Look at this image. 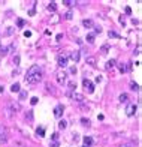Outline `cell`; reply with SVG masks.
I'll return each mask as SVG.
<instances>
[{"mask_svg": "<svg viewBox=\"0 0 142 147\" xmlns=\"http://www.w3.org/2000/svg\"><path fill=\"white\" fill-rule=\"evenodd\" d=\"M42 80V71L39 66H33L29 68V71H27V75H25V81H27V84H37L39 81Z\"/></svg>", "mask_w": 142, "mask_h": 147, "instance_id": "1", "label": "cell"}, {"mask_svg": "<svg viewBox=\"0 0 142 147\" xmlns=\"http://www.w3.org/2000/svg\"><path fill=\"white\" fill-rule=\"evenodd\" d=\"M6 140H8V138H6V134H5V132H2V131H0V144H3V143H6Z\"/></svg>", "mask_w": 142, "mask_h": 147, "instance_id": "18", "label": "cell"}, {"mask_svg": "<svg viewBox=\"0 0 142 147\" xmlns=\"http://www.w3.org/2000/svg\"><path fill=\"white\" fill-rule=\"evenodd\" d=\"M108 51H109V45H103V47L100 48L102 54H108Z\"/></svg>", "mask_w": 142, "mask_h": 147, "instance_id": "23", "label": "cell"}, {"mask_svg": "<svg viewBox=\"0 0 142 147\" xmlns=\"http://www.w3.org/2000/svg\"><path fill=\"white\" fill-rule=\"evenodd\" d=\"M59 128H60V129H66V128H67V123H66L64 120H60V123H59Z\"/></svg>", "mask_w": 142, "mask_h": 147, "instance_id": "24", "label": "cell"}, {"mask_svg": "<svg viewBox=\"0 0 142 147\" xmlns=\"http://www.w3.org/2000/svg\"><path fill=\"white\" fill-rule=\"evenodd\" d=\"M63 5H66V6L72 8L73 5H75V2H73V0H63Z\"/></svg>", "mask_w": 142, "mask_h": 147, "instance_id": "21", "label": "cell"}, {"mask_svg": "<svg viewBox=\"0 0 142 147\" xmlns=\"http://www.w3.org/2000/svg\"><path fill=\"white\" fill-rule=\"evenodd\" d=\"M36 135L37 137H45V128L43 126H39V128L36 129Z\"/></svg>", "mask_w": 142, "mask_h": 147, "instance_id": "10", "label": "cell"}, {"mask_svg": "<svg viewBox=\"0 0 142 147\" xmlns=\"http://www.w3.org/2000/svg\"><path fill=\"white\" fill-rule=\"evenodd\" d=\"M114 66H115V60H114V59H111V60L106 62V69H108V71H109V69H112Z\"/></svg>", "mask_w": 142, "mask_h": 147, "instance_id": "13", "label": "cell"}, {"mask_svg": "<svg viewBox=\"0 0 142 147\" xmlns=\"http://www.w3.org/2000/svg\"><path fill=\"white\" fill-rule=\"evenodd\" d=\"M67 60H69V57H67L66 54H60L59 59H57V63H59V66L66 68L67 66Z\"/></svg>", "mask_w": 142, "mask_h": 147, "instance_id": "3", "label": "cell"}, {"mask_svg": "<svg viewBox=\"0 0 142 147\" xmlns=\"http://www.w3.org/2000/svg\"><path fill=\"white\" fill-rule=\"evenodd\" d=\"M118 68H120V72L124 74V72H127L129 69H132V65H130V63H127V65H126V63H120Z\"/></svg>", "mask_w": 142, "mask_h": 147, "instance_id": "8", "label": "cell"}, {"mask_svg": "<svg viewBox=\"0 0 142 147\" xmlns=\"http://www.w3.org/2000/svg\"><path fill=\"white\" fill-rule=\"evenodd\" d=\"M64 18H66V20H72V12H70V11H69V12L64 15Z\"/></svg>", "mask_w": 142, "mask_h": 147, "instance_id": "35", "label": "cell"}, {"mask_svg": "<svg viewBox=\"0 0 142 147\" xmlns=\"http://www.w3.org/2000/svg\"><path fill=\"white\" fill-rule=\"evenodd\" d=\"M136 110H138L136 104H129V105H127V108H126V114H127L129 117H132V116H135Z\"/></svg>", "mask_w": 142, "mask_h": 147, "instance_id": "4", "label": "cell"}, {"mask_svg": "<svg viewBox=\"0 0 142 147\" xmlns=\"http://www.w3.org/2000/svg\"><path fill=\"white\" fill-rule=\"evenodd\" d=\"M37 102H39V99L36 98V96H35V98H31V99H30V104H31V105H36Z\"/></svg>", "mask_w": 142, "mask_h": 147, "instance_id": "30", "label": "cell"}, {"mask_svg": "<svg viewBox=\"0 0 142 147\" xmlns=\"http://www.w3.org/2000/svg\"><path fill=\"white\" fill-rule=\"evenodd\" d=\"M130 89L133 90V92H138V90H139V84H136L135 81H132L130 83Z\"/></svg>", "mask_w": 142, "mask_h": 147, "instance_id": "15", "label": "cell"}, {"mask_svg": "<svg viewBox=\"0 0 142 147\" xmlns=\"http://www.w3.org/2000/svg\"><path fill=\"white\" fill-rule=\"evenodd\" d=\"M70 72L72 74H76V68H70Z\"/></svg>", "mask_w": 142, "mask_h": 147, "instance_id": "42", "label": "cell"}, {"mask_svg": "<svg viewBox=\"0 0 142 147\" xmlns=\"http://www.w3.org/2000/svg\"><path fill=\"white\" fill-rule=\"evenodd\" d=\"M127 99H129L127 93H121V95H120V102H123V104H124V102H127Z\"/></svg>", "mask_w": 142, "mask_h": 147, "instance_id": "14", "label": "cell"}, {"mask_svg": "<svg viewBox=\"0 0 142 147\" xmlns=\"http://www.w3.org/2000/svg\"><path fill=\"white\" fill-rule=\"evenodd\" d=\"M27 98V92H21L20 93V101H23V99Z\"/></svg>", "mask_w": 142, "mask_h": 147, "instance_id": "29", "label": "cell"}, {"mask_svg": "<svg viewBox=\"0 0 142 147\" xmlns=\"http://www.w3.org/2000/svg\"><path fill=\"white\" fill-rule=\"evenodd\" d=\"M66 77H67V75H66V72H63V71H59V72L55 74V80H57L59 84H63V83H64Z\"/></svg>", "mask_w": 142, "mask_h": 147, "instance_id": "5", "label": "cell"}, {"mask_svg": "<svg viewBox=\"0 0 142 147\" xmlns=\"http://www.w3.org/2000/svg\"><path fill=\"white\" fill-rule=\"evenodd\" d=\"M0 47H2V42H0Z\"/></svg>", "mask_w": 142, "mask_h": 147, "instance_id": "44", "label": "cell"}, {"mask_svg": "<svg viewBox=\"0 0 142 147\" xmlns=\"http://www.w3.org/2000/svg\"><path fill=\"white\" fill-rule=\"evenodd\" d=\"M14 63H15V65H18V63H20V57H18V56H15V57H14Z\"/></svg>", "mask_w": 142, "mask_h": 147, "instance_id": "38", "label": "cell"}, {"mask_svg": "<svg viewBox=\"0 0 142 147\" xmlns=\"http://www.w3.org/2000/svg\"><path fill=\"white\" fill-rule=\"evenodd\" d=\"M11 90H12L14 93H15V92H20V84H18V83L12 84V86H11Z\"/></svg>", "mask_w": 142, "mask_h": 147, "instance_id": "20", "label": "cell"}, {"mask_svg": "<svg viewBox=\"0 0 142 147\" xmlns=\"http://www.w3.org/2000/svg\"><path fill=\"white\" fill-rule=\"evenodd\" d=\"M91 144H93V138H91V137H84V146L88 147V146H91Z\"/></svg>", "mask_w": 142, "mask_h": 147, "instance_id": "11", "label": "cell"}, {"mask_svg": "<svg viewBox=\"0 0 142 147\" xmlns=\"http://www.w3.org/2000/svg\"><path fill=\"white\" fill-rule=\"evenodd\" d=\"M100 81H102V77H100V75H99V77H96V83H100Z\"/></svg>", "mask_w": 142, "mask_h": 147, "instance_id": "41", "label": "cell"}, {"mask_svg": "<svg viewBox=\"0 0 142 147\" xmlns=\"http://www.w3.org/2000/svg\"><path fill=\"white\" fill-rule=\"evenodd\" d=\"M55 39H57V41H61V39H63V35H61V33H60V35H57V38H55Z\"/></svg>", "mask_w": 142, "mask_h": 147, "instance_id": "40", "label": "cell"}, {"mask_svg": "<svg viewBox=\"0 0 142 147\" xmlns=\"http://www.w3.org/2000/svg\"><path fill=\"white\" fill-rule=\"evenodd\" d=\"M21 108V105L18 104V102H11L9 104V113H18Z\"/></svg>", "mask_w": 142, "mask_h": 147, "instance_id": "6", "label": "cell"}, {"mask_svg": "<svg viewBox=\"0 0 142 147\" xmlns=\"http://www.w3.org/2000/svg\"><path fill=\"white\" fill-rule=\"evenodd\" d=\"M87 63L91 65V66H96V59L94 57H87Z\"/></svg>", "mask_w": 142, "mask_h": 147, "instance_id": "19", "label": "cell"}, {"mask_svg": "<svg viewBox=\"0 0 142 147\" xmlns=\"http://www.w3.org/2000/svg\"><path fill=\"white\" fill-rule=\"evenodd\" d=\"M12 33H14V27H8V29H6V32H5L6 36H9V35H12Z\"/></svg>", "mask_w": 142, "mask_h": 147, "instance_id": "26", "label": "cell"}, {"mask_svg": "<svg viewBox=\"0 0 142 147\" xmlns=\"http://www.w3.org/2000/svg\"><path fill=\"white\" fill-rule=\"evenodd\" d=\"M24 36H25V38H30V36H31V32H30V30H25V32H24Z\"/></svg>", "mask_w": 142, "mask_h": 147, "instance_id": "36", "label": "cell"}, {"mask_svg": "<svg viewBox=\"0 0 142 147\" xmlns=\"http://www.w3.org/2000/svg\"><path fill=\"white\" fill-rule=\"evenodd\" d=\"M69 89L75 90V89H76V83H75V81H70V83H69Z\"/></svg>", "mask_w": 142, "mask_h": 147, "instance_id": "28", "label": "cell"}, {"mask_svg": "<svg viewBox=\"0 0 142 147\" xmlns=\"http://www.w3.org/2000/svg\"><path fill=\"white\" fill-rule=\"evenodd\" d=\"M109 38H120L115 32H109Z\"/></svg>", "mask_w": 142, "mask_h": 147, "instance_id": "33", "label": "cell"}, {"mask_svg": "<svg viewBox=\"0 0 142 147\" xmlns=\"http://www.w3.org/2000/svg\"><path fill=\"white\" fill-rule=\"evenodd\" d=\"M60 144H59V141H53L51 144H49V147H59Z\"/></svg>", "mask_w": 142, "mask_h": 147, "instance_id": "32", "label": "cell"}, {"mask_svg": "<svg viewBox=\"0 0 142 147\" xmlns=\"http://www.w3.org/2000/svg\"><path fill=\"white\" fill-rule=\"evenodd\" d=\"M51 140H53V141H59V134H53Z\"/></svg>", "mask_w": 142, "mask_h": 147, "instance_id": "34", "label": "cell"}, {"mask_svg": "<svg viewBox=\"0 0 142 147\" xmlns=\"http://www.w3.org/2000/svg\"><path fill=\"white\" fill-rule=\"evenodd\" d=\"M82 147H85V146H82Z\"/></svg>", "mask_w": 142, "mask_h": 147, "instance_id": "45", "label": "cell"}, {"mask_svg": "<svg viewBox=\"0 0 142 147\" xmlns=\"http://www.w3.org/2000/svg\"><path fill=\"white\" fill-rule=\"evenodd\" d=\"M17 24H18V27H23L24 26V20H21V18L17 20Z\"/></svg>", "mask_w": 142, "mask_h": 147, "instance_id": "31", "label": "cell"}, {"mask_svg": "<svg viewBox=\"0 0 142 147\" xmlns=\"http://www.w3.org/2000/svg\"><path fill=\"white\" fill-rule=\"evenodd\" d=\"M48 9H49V11H55V9H57V3H55V2L48 3Z\"/></svg>", "mask_w": 142, "mask_h": 147, "instance_id": "16", "label": "cell"}, {"mask_svg": "<svg viewBox=\"0 0 142 147\" xmlns=\"http://www.w3.org/2000/svg\"><path fill=\"white\" fill-rule=\"evenodd\" d=\"M82 86H84V89H85L88 93L94 92V84H93L90 80H87V78H84V80H82Z\"/></svg>", "mask_w": 142, "mask_h": 147, "instance_id": "2", "label": "cell"}, {"mask_svg": "<svg viewBox=\"0 0 142 147\" xmlns=\"http://www.w3.org/2000/svg\"><path fill=\"white\" fill-rule=\"evenodd\" d=\"M87 42H90V44L94 42V35H93V33H88V35H87Z\"/></svg>", "mask_w": 142, "mask_h": 147, "instance_id": "22", "label": "cell"}, {"mask_svg": "<svg viewBox=\"0 0 142 147\" xmlns=\"http://www.w3.org/2000/svg\"><path fill=\"white\" fill-rule=\"evenodd\" d=\"M72 99L73 101H76V102H82L84 101V95H81V93H72Z\"/></svg>", "mask_w": 142, "mask_h": 147, "instance_id": "9", "label": "cell"}, {"mask_svg": "<svg viewBox=\"0 0 142 147\" xmlns=\"http://www.w3.org/2000/svg\"><path fill=\"white\" fill-rule=\"evenodd\" d=\"M81 123H82L84 126H90V120H88V119H85V117L81 119Z\"/></svg>", "mask_w": 142, "mask_h": 147, "instance_id": "25", "label": "cell"}, {"mask_svg": "<svg viewBox=\"0 0 142 147\" xmlns=\"http://www.w3.org/2000/svg\"><path fill=\"white\" fill-rule=\"evenodd\" d=\"M132 146H133L132 143H124V144H121L120 147H132Z\"/></svg>", "mask_w": 142, "mask_h": 147, "instance_id": "37", "label": "cell"}, {"mask_svg": "<svg viewBox=\"0 0 142 147\" xmlns=\"http://www.w3.org/2000/svg\"><path fill=\"white\" fill-rule=\"evenodd\" d=\"M25 119H29V120H33V111H27V114H25Z\"/></svg>", "mask_w": 142, "mask_h": 147, "instance_id": "27", "label": "cell"}, {"mask_svg": "<svg viewBox=\"0 0 142 147\" xmlns=\"http://www.w3.org/2000/svg\"><path fill=\"white\" fill-rule=\"evenodd\" d=\"M63 111H64V107H63V105H57V107L54 108V116L55 117H61L63 116Z\"/></svg>", "mask_w": 142, "mask_h": 147, "instance_id": "7", "label": "cell"}, {"mask_svg": "<svg viewBox=\"0 0 142 147\" xmlns=\"http://www.w3.org/2000/svg\"><path fill=\"white\" fill-rule=\"evenodd\" d=\"M94 32H96V33H100V32H102V29L99 27V26H96V27H94Z\"/></svg>", "mask_w": 142, "mask_h": 147, "instance_id": "39", "label": "cell"}, {"mask_svg": "<svg viewBox=\"0 0 142 147\" xmlns=\"http://www.w3.org/2000/svg\"><path fill=\"white\" fill-rule=\"evenodd\" d=\"M3 90H5V89H3V86H0V93L3 92Z\"/></svg>", "mask_w": 142, "mask_h": 147, "instance_id": "43", "label": "cell"}, {"mask_svg": "<svg viewBox=\"0 0 142 147\" xmlns=\"http://www.w3.org/2000/svg\"><path fill=\"white\" fill-rule=\"evenodd\" d=\"M70 59H72L73 62H78V60H79V51H72Z\"/></svg>", "mask_w": 142, "mask_h": 147, "instance_id": "12", "label": "cell"}, {"mask_svg": "<svg viewBox=\"0 0 142 147\" xmlns=\"http://www.w3.org/2000/svg\"><path fill=\"white\" fill-rule=\"evenodd\" d=\"M82 24H84V27H93V21L91 20H84Z\"/></svg>", "mask_w": 142, "mask_h": 147, "instance_id": "17", "label": "cell"}]
</instances>
